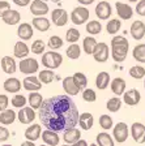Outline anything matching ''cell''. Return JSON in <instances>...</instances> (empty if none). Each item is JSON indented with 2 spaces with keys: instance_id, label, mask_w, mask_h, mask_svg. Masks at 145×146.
Here are the masks:
<instances>
[{
  "instance_id": "cell-25",
  "label": "cell",
  "mask_w": 145,
  "mask_h": 146,
  "mask_svg": "<svg viewBox=\"0 0 145 146\" xmlns=\"http://www.w3.org/2000/svg\"><path fill=\"white\" fill-rule=\"evenodd\" d=\"M29 52H30V48L27 47V44L22 40H18L15 44V50H13V55H15L17 59H24L29 56Z\"/></svg>"
},
{
  "instance_id": "cell-1",
  "label": "cell",
  "mask_w": 145,
  "mask_h": 146,
  "mask_svg": "<svg viewBox=\"0 0 145 146\" xmlns=\"http://www.w3.org/2000/svg\"><path fill=\"white\" fill-rule=\"evenodd\" d=\"M38 110L41 123L51 131L63 132L76 127L79 123V110L68 94L45 99Z\"/></svg>"
},
{
  "instance_id": "cell-33",
  "label": "cell",
  "mask_w": 145,
  "mask_h": 146,
  "mask_svg": "<svg viewBox=\"0 0 145 146\" xmlns=\"http://www.w3.org/2000/svg\"><path fill=\"white\" fill-rule=\"evenodd\" d=\"M96 141L98 146H114V140L109 133H105V132L97 134Z\"/></svg>"
},
{
  "instance_id": "cell-23",
  "label": "cell",
  "mask_w": 145,
  "mask_h": 146,
  "mask_svg": "<svg viewBox=\"0 0 145 146\" xmlns=\"http://www.w3.org/2000/svg\"><path fill=\"white\" fill-rule=\"evenodd\" d=\"M110 88H111V91L115 95L120 97L126 91V81L120 77H115L112 81H110Z\"/></svg>"
},
{
  "instance_id": "cell-41",
  "label": "cell",
  "mask_w": 145,
  "mask_h": 146,
  "mask_svg": "<svg viewBox=\"0 0 145 146\" xmlns=\"http://www.w3.org/2000/svg\"><path fill=\"white\" fill-rule=\"evenodd\" d=\"M130 76L135 80H141L145 77V68L141 65H133L130 69Z\"/></svg>"
},
{
  "instance_id": "cell-48",
  "label": "cell",
  "mask_w": 145,
  "mask_h": 146,
  "mask_svg": "<svg viewBox=\"0 0 145 146\" xmlns=\"http://www.w3.org/2000/svg\"><path fill=\"white\" fill-rule=\"evenodd\" d=\"M136 13L145 17V0H139L136 4Z\"/></svg>"
},
{
  "instance_id": "cell-15",
  "label": "cell",
  "mask_w": 145,
  "mask_h": 146,
  "mask_svg": "<svg viewBox=\"0 0 145 146\" xmlns=\"http://www.w3.org/2000/svg\"><path fill=\"white\" fill-rule=\"evenodd\" d=\"M111 13H112V8H111V5H110V3H107V1H101V3L97 4L96 15L100 20H109Z\"/></svg>"
},
{
  "instance_id": "cell-17",
  "label": "cell",
  "mask_w": 145,
  "mask_h": 146,
  "mask_svg": "<svg viewBox=\"0 0 145 146\" xmlns=\"http://www.w3.org/2000/svg\"><path fill=\"white\" fill-rule=\"evenodd\" d=\"M130 33L135 40H141L145 36V24L142 21H140V20H136L131 25Z\"/></svg>"
},
{
  "instance_id": "cell-29",
  "label": "cell",
  "mask_w": 145,
  "mask_h": 146,
  "mask_svg": "<svg viewBox=\"0 0 145 146\" xmlns=\"http://www.w3.org/2000/svg\"><path fill=\"white\" fill-rule=\"evenodd\" d=\"M16 116H17V113H16L13 110L5 108L0 112V123L3 125H11L15 123Z\"/></svg>"
},
{
  "instance_id": "cell-4",
  "label": "cell",
  "mask_w": 145,
  "mask_h": 146,
  "mask_svg": "<svg viewBox=\"0 0 145 146\" xmlns=\"http://www.w3.org/2000/svg\"><path fill=\"white\" fill-rule=\"evenodd\" d=\"M18 69L24 74H33V73L38 72L39 64L34 58H24L18 64Z\"/></svg>"
},
{
  "instance_id": "cell-53",
  "label": "cell",
  "mask_w": 145,
  "mask_h": 146,
  "mask_svg": "<svg viewBox=\"0 0 145 146\" xmlns=\"http://www.w3.org/2000/svg\"><path fill=\"white\" fill-rule=\"evenodd\" d=\"M81 5H89V4H93L94 0H77Z\"/></svg>"
},
{
  "instance_id": "cell-24",
  "label": "cell",
  "mask_w": 145,
  "mask_h": 146,
  "mask_svg": "<svg viewBox=\"0 0 145 146\" xmlns=\"http://www.w3.org/2000/svg\"><path fill=\"white\" fill-rule=\"evenodd\" d=\"M4 90L8 93H18L21 90V82L16 77H9L4 81Z\"/></svg>"
},
{
  "instance_id": "cell-5",
  "label": "cell",
  "mask_w": 145,
  "mask_h": 146,
  "mask_svg": "<svg viewBox=\"0 0 145 146\" xmlns=\"http://www.w3.org/2000/svg\"><path fill=\"white\" fill-rule=\"evenodd\" d=\"M128 134H130V128L126 123H118L115 124V127L112 128V136L115 138V142L123 143L127 141Z\"/></svg>"
},
{
  "instance_id": "cell-39",
  "label": "cell",
  "mask_w": 145,
  "mask_h": 146,
  "mask_svg": "<svg viewBox=\"0 0 145 146\" xmlns=\"http://www.w3.org/2000/svg\"><path fill=\"white\" fill-rule=\"evenodd\" d=\"M120 107H122V100H120V98H118V95L109 99L107 103H106V108L109 110L110 112H118L119 110H120Z\"/></svg>"
},
{
  "instance_id": "cell-12",
  "label": "cell",
  "mask_w": 145,
  "mask_h": 146,
  "mask_svg": "<svg viewBox=\"0 0 145 146\" xmlns=\"http://www.w3.org/2000/svg\"><path fill=\"white\" fill-rule=\"evenodd\" d=\"M17 119L21 124H30L35 119V112H34V108L31 107H21L20 112L17 113Z\"/></svg>"
},
{
  "instance_id": "cell-31",
  "label": "cell",
  "mask_w": 145,
  "mask_h": 146,
  "mask_svg": "<svg viewBox=\"0 0 145 146\" xmlns=\"http://www.w3.org/2000/svg\"><path fill=\"white\" fill-rule=\"evenodd\" d=\"M27 102H29V104H30L31 108L38 110L41 107V104H42V102H43V97L38 93V91H30V95H29V98H27Z\"/></svg>"
},
{
  "instance_id": "cell-9",
  "label": "cell",
  "mask_w": 145,
  "mask_h": 146,
  "mask_svg": "<svg viewBox=\"0 0 145 146\" xmlns=\"http://www.w3.org/2000/svg\"><path fill=\"white\" fill-rule=\"evenodd\" d=\"M115 8H116V13L122 20H131L133 17V9L130 4L122 3V1H116L115 3Z\"/></svg>"
},
{
  "instance_id": "cell-37",
  "label": "cell",
  "mask_w": 145,
  "mask_h": 146,
  "mask_svg": "<svg viewBox=\"0 0 145 146\" xmlns=\"http://www.w3.org/2000/svg\"><path fill=\"white\" fill-rule=\"evenodd\" d=\"M86 31L88 34H92V35H97L102 31V25H101L100 21H96V20H92L86 24Z\"/></svg>"
},
{
  "instance_id": "cell-2",
  "label": "cell",
  "mask_w": 145,
  "mask_h": 146,
  "mask_svg": "<svg viewBox=\"0 0 145 146\" xmlns=\"http://www.w3.org/2000/svg\"><path fill=\"white\" fill-rule=\"evenodd\" d=\"M130 43L123 35H115L111 39V58L116 63H122L127 59Z\"/></svg>"
},
{
  "instance_id": "cell-26",
  "label": "cell",
  "mask_w": 145,
  "mask_h": 146,
  "mask_svg": "<svg viewBox=\"0 0 145 146\" xmlns=\"http://www.w3.org/2000/svg\"><path fill=\"white\" fill-rule=\"evenodd\" d=\"M41 133H42V128L39 124H31L29 128H26L25 131V138L29 141H37L39 138Z\"/></svg>"
},
{
  "instance_id": "cell-20",
  "label": "cell",
  "mask_w": 145,
  "mask_h": 146,
  "mask_svg": "<svg viewBox=\"0 0 145 146\" xmlns=\"http://www.w3.org/2000/svg\"><path fill=\"white\" fill-rule=\"evenodd\" d=\"M42 141L46 143V145L56 146V145H59V142H60V138L57 136V132L46 128V131L42 132Z\"/></svg>"
},
{
  "instance_id": "cell-52",
  "label": "cell",
  "mask_w": 145,
  "mask_h": 146,
  "mask_svg": "<svg viewBox=\"0 0 145 146\" xmlns=\"http://www.w3.org/2000/svg\"><path fill=\"white\" fill-rule=\"evenodd\" d=\"M12 1L18 7H26L30 3V0H12Z\"/></svg>"
},
{
  "instance_id": "cell-38",
  "label": "cell",
  "mask_w": 145,
  "mask_h": 146,
  "mask_svg": "<svg viewBox=\"0 0 145 146\" xmlns=\"http://www.w3.org/2000/svg\"><path fill=\"white\" fill-rule=\"evenodd\" d=\"M38 78L42 84H51L55 78V74L52 72V69H45V70H41L39 74H38Z\"/></svg>"
},
{
  "instance_id": "cell-22",
  "label": "cell",
  "mask_w": 145,
  "mask_h": 146,
  "mask_svg": "<svg viewBox=\"0 0 145 146\" xmlns=\"http://www.w3.org/2000/svg\"><path fill=\"white\" fill-rule=\"evenodd\" d=\"M17 35L21 38L22 40H29L31 39V36L34 35V31H33V26L27 22H24V24H20L17 29Z\"/></svg>"
},
{
  "instance_id": "cell-40",
  "label": "cell",
  "mask_w": 145,
  "mask_h": 146,
  "mask_svg": "<svg viewBox=\"0 0 145 146\" xmlns=\"http://www.w3.org/2000/svg\"><path fill=\"white\" fill-rule=\"evenodd\" d=\"M72 77H73V80H75L76 85L80 88V90H84V89L88 86V78H86V76H85L84 73L76 72Z\"/></svg>"
},
{
  "instance_id": "cell-10",
  "label": "cell",
  "mask_w": 145,
  "mask_h": 146,
  "mask_svg": "<svg viewBox=\"0 0 145 146\" xmlns=\"http://www.w3.org/2000/svg\"><path fill=\"white\" fill-rule=\"evenodd\" d=\"M51 21L56 26H64L68 22V13L61 8H56L51 12Z\"/></svg>"
},
{
  "instance_id": "cell-35",
  "label": "cell",
  "mask_w": 145,
  "mask_h": 146,
  "mask_svg": "<svg viewBox=\"0 0 145 146\" xmlns=\"http://www.w3.org/2000/svg\"><path fill=\"white\" fill-rule=\"evenodd\" d=\"M120 27H122L120 20H118V18H112V20H110V21L106 24V31H107L109 34L115 35V34H118V31L120 30Z\"/></svg>"
},
{
  "instance_id": "cell-43",
  "label": "cell",
  "mask_w": 145,
  "mask_h": 146,
  "mask_svg": "<svg viewBox=\"0 0 145 146\" xmlns=\"http://www.w3.org/2000/svg\"><path fill=\"white\" fill-rule=\"evenodd\" d=\"M98 123H100L101 128H103L105 131H107V129H111L112 125H114V121H112L111 116L105 115V113L100 116V120H98Z\"/></svg>"
},
{
  "instance_id": "cell-36",
  "label": "cell",
  "mask_w": 145,
  "mask_h": 146,
  "mask_svg": "<svg viewBox=\"0 0 145 146\" xmlns=\"http://www.w3.org/2000/svg\"><path fill=\"white\" fill-rule=\"evenodd\" d=\"M96 44H97V40L94 36H85L84 40H82V48H84V52L86 55H92Z\"/></svg>"
},
{
  "instance_id": "cell-7",
  "label": "cell",
  "mask_w": 145,
  "mask_h": 146,
  "mask_svg": "<svg viewBox=\"0 0 145 146\" xmlns=\"http://www.w3.org/2000/svg\"><path fill=\"white\" fill-rule=\"evenodd\" d=\"M89 9L85 7H76L71 13V20L75 25H82L89 20Z\"/></svg>"
},
{
  "instance_id": "cell-21",
  "label": "cell",
  "mask_w": 145,
  "mask_h": 146,
  "mask_svg": "<svg viewBox=\"0 0 145 146\" xmlns=\"http://www.w3.org/2000/svg\"><path fill=\"white\" fill-rule=\"evenodd\" d=\"M1 18H3V21L5 22L7 25H11V26H12V25H16V24L20 22V20H21V15H20V12L16 11V9L9 8L8 11L1 16Z\"/></svg>"
},
{
  "instance_id": "cell-45",
  "label": "cell",
  "mask_w": 145,
  "mask_h": 146,
  "mask_svg": "<svg viewBox=\"0 0 145 146\" xmlns=\"http://www.w3.org/2000/svg\"><path fill=\"white\" fill-rule=\"evenodd\" d=\"M48 47L51 50H59L60 47H63V39L57 35H52L50 39H48Z\"/></svg>"
},
{
  "instance_id": "cell-13",
  "label": "cell",
  "mask_w": 145,
  "mask_h": 146,
  "mask_svg": "<svg viewBox=\"0 0 145 146\" xmlns=\"http://www.w3.org/2000/svg\"><path fill=\"white\" fill-rule=\"evenodd\" d=\"M81 138V131L77 129L76 127L73 128H68L64 131V134H63V140L65 143L68 145H75L77 141Z\"/></svg>"
},
{
  "instance_id": "cell-3",
  "label": "cell",
  "mask_w": 145,
  "mask_h": 146,
  "mask_svg": "<svg viewBox=\"0 0 145 146\" xmlns=\"http://www.w3.org/2000/svg\"><path fill=\"white\" fill-rule=\"evenodd\" d=\"M61 63H63V56L59 52H55L54 50L43 54L42 56V65L48 69H56L61 65Z\"/></svg>"
},
{
  "instance_id": "cell-14",
  "label": "cell",
  "mask_w": 145,
  "mask_h": 146,
  "mask_svg": "<svg viewBox=\"0 0 145 146\" xmlns=\"http://www.w3.org/2000/svg\"><path fill=\"white\" fill-rule=\"evenodd\" d=\"M50 8H48L47 3H45L43 0H33L30 4V13L34 16H45L48 13Z\"/></svg>"
},
{
  "instance_id": "cell-11",
  "label": "cell",
  "mask_w": 145,
  "mask_h": 146,
  "mask_svg": "<svg viewBox=\"0 0 145 146\" xmlns=\"http://www.w3.org/2000/svg\"><path fill=\"white\" fill-rule=\"evenodd\" d=\"M140 99H141V94L137 89H131L123 93V100L127 106H136L140 103Z\"/></svg>"
},
{
  "instance_id": "cell-55",
  "label": "cell",
  "mask_w": 145,
  "mask_h": 146,
  "mask_svg": "<svg viewBox=\"0 0 145 146\" xmlns=\"http://www.w3.org/2000/svg\"><path fill=\"white\" fill-rule=\"evenodd\" d=\"M128 1H131V3H137L139 0H128Z\"/></svg>"
},
{
  "instance_id": "cell-57",
  "label": "cell",
  "mask_w": 145,
  "mask_h": 146,
  "mask_svg": "<svg viewBox=\"0 0 145 146\" xmlns=\"http://www.w3.org/2000/svg\"><path fill=\"white\" fill-rule=\"evenodd\" d=\"M144 89H145V80H144Z\"/></svg>"
},
{
  "instance_id": "cell-49",
  "label": "cell",
  "mask_w": 145,
  "mask_h": 146,
  "mask_svg": "<svg viewBox=\"0 0 145 146\" xmlns=\"http://www.w3.org/2000/svg\"><path fill=\"white\" fill-rule=\"evenodd\" d=\"M8 104H9V99L7 95L4 94H0V112L3 111V110L8 108Z\"/></svg>"
},
{
  "instance_id": "cell-28",
  "label": "cell",
  "mask_w": 145,
  "mask_h": 146,
  "mask_svg": "<svg viewBox=\"0 0 145 146\" xmlns=\"http://www.w3.org/2000/svg\"><path fill=\"white\" fill-rule=\"evenodd\" d=\"M31 25H33V27H35L37 30L39 31H47L50 29V26H51L50 21L46 17H43V16H35L33 18V21H31Z\"/></svg>"
},
{
  "instance_id": "cell-44",
  "label": "cell",
  "mask_w": 145,
  "mask_h": 146,
  "mask_svg": "<svg viewBox=\"0 0 145 146\" xmlns=\"http://www.w3.org/2000/svg\"><path fill=\"white\" fill-rule=\"evenodd\" d=\"M45 42H43L42 39H35L33 42V44H31V52L35 55H41L45 52Z\"/></svg>"
},
{
  "instance_id": "cell-8",
  "label": "cell",
  "mask_w": 145,
  "mask_h": 146,
  "mask_svg": "<svg viewBox=\"0 0 145 146\" xmlns=\"http://www.w3.org/2000/svg\"><path fill=\"white\" fill-rule=\"evenodd\" d=\"M131 136L136 143H144L145 142V125L142 123H133L131 125Z\"/></svg>"
},
{
  "instance_id": "cell-50",
  "label": "cell",
  "mask_w": 145,
  "mask_h": 146,
  "mask_svg": "<svg viewBox=\"0 0 145 146\" xmlns=\"http://www.w3.org/2000/svg\"><path fill=\"white\" fill-rule=\"evenodd\" d=\"M9 138V131L5 127H0V142H5Z\"/></svg>"
},
{
  "instance_id": "cell-32",
  "label": "cell",
  "mask_w": 145,
  "mask_h": 146,
  "mask_svg": "<svg viewBox=\"0 0 145 146\" xmlns=\"http://www.w3.org/2000/svg\"><path fill=\"white\" fill-rule=\"evenodd\" d=\"M65 55L71 60H76V59L80 58V55H81V47L79 44H76V43H71L68 46V48L65 50Z\"/></svg>"
},
{
  "instance_id": "cell-27",
  "label": "cell",
  "mask_w": 145,
  "mask_h": 146,
  "mask_svg": "<svg viewBox=\"0 0 145 146\" xmlns=\"http://www.w3.org/2000/svg\"><path fill=\"white\" fill-rule=\"evenodd\" d=\"M77 124L84 129V131H89L94 124V117L90 112H84L79 115V123Z\"/></svg>"
},
{
  "instance_id": "cell-34",
  "label": "cell",
  "mask_w": 145,
  "mask_h": 146,
  "mask_svg": "<svg viewBox=\"0 0 145 146\" xmlns=\"http://www.w3.org/2000/svg\"><path fill=\"white\" fill-rule=\"evenodd\" d=\"M133 59L139 63H145V43L141 44H136L132 51Z\"/></svg>"
},
{
  "instance_id": "cell-6",
  "label": "cell",
  "mask_w": 145,
  "mask_h": 146,
  "mask_svg": "<svg viewBox=\"0 0 145 146\" xmlns=\"http://www.w3.org/2000/svg\"><path fill=\"white\" fill-rule=\"evenodd\" d=\"M92 55H93V58L96 61H98V63H105V61H107L109 55H110L109 46L106 44V43H97V44L94 46Z\"/></svg>"
},
{
  "instance_id": "cell-16",
  "label": "cell",
  "mask_w": 145,
  "mask_h": 146,
  "mask_svg": "<svg viewBox=\"0 0 145 146\" xmlns=\"http://www.w3.org/2000/svg\"><path fill=\"white\" fill-rule=\"evenodd\" d=\"M22 88L27 91H38L42 89V82L35 76H27L22 81Z\"/></svg>"
},
{
  "instance_id": "cell-47",
  "label": "cell",
  "mask_w": 145,
  "mask_h": 146,
  "mask_svg": "<svg viewBox=\"0 0 145 146\" xmlns=\"http://www.w3.org/2000/svg\"><path fill=\"white\" fill-rule=\"evenodd\" d=\"M11 103H12L13 107H17V108H21L26 104V98L22 94H16L15 97L11 99Z\"/></svg>"
},
{
  "instance_id": "cell-46",
  "label": "cell",
  "mask_w": 145,
  "mask_h": 146,
  "mask_svg": "<svg viewBox=\"0 0 145 146\" xmlns=\"http://www.w3.org/2000/svg\"><path fill=\"white\" fill-rule=\"evenodd\" d=\"M82 99H84L85 102H89V103L96 102V99H97L96 91H94L93 89H86L85 88L84 90H82Z\"/></svg>"
},
{
  "instance_id": "cell-18",
  "label": "cell",
  "mask_w": 145,
  "mask_h": 146,
  "mask_svg": "<svg viewBox=\"0 0 145 146\" xmlns=\"http://www.w3.org/2000/svg\"><path fill=\"white\" fill-rule=\"evenodd\" d=\"M63 89L69 97H75V95H77L80 91H81L79 86L76 85V82L72 76H67L63 80Z\"/></svg>"
},
{
  "instance_id": "cell-19",
  "label": "cell",
  "mask_w": 145,
  "mask_h": 146,
  "mask_svg": "<svg viewBox=\"0 0 145 146\" xmlns=\"http://www.w3.org/2000/svg\"><path fill=\"white\" fill-rule=\"evenodd\" d=\"M0 67H1L4 73H7V74H13V73L16 72V69H17V64H16V60L13 58H11V56H4V58H1V60H0Z\"/></svg>"
},
{
  "instance_id": "cell-42",
  "label": "cell",
  "mask_w": 145,
  "mask_h": 146,
  "mask_svg": "<svg viewBox=\"0 0 145 146\" xmlns=\"http://www.w3.org/2000/svg\"><path fill=\"white\" fill-rule=\"evenodd\" d=\"M80 39V31L77 30V29H75V27H71V29H68L65 33V40L69 43H76L77 40Z\"/></svg>"
},
{
  "instance_id": "cell-30",
  "label": "cell",
  "mask_w": 145,
  "mask_h": 146,
  "mask_svg": "<svg viewBox=\"0 0 145 146\" xmlns=\"http://www.w3.org/2000/svg\"><path fill=\"white\" fill-rule=\"evenodd\" d=\"M110 74L107 72H100L96 77V86L100 90H105L110 85Z\"/></svg>"
},
{
  "instance_id": "cell-54",
  "label": "cell",
  "mask_w": 145,
  "mask_h": 146,
  "mask_svg": "<svg viewBox=\"0 0 145 146\" xmlns=\"http://www.w3.org/2000/svg\"><path fill=\"white\" fill-rule=\"evenodd\" d=\"M75 145H79V146H86V145H88V143H86V141H82L81 138H80V140L77 141V142H76Z\"/></svg>"
},
{
  "instance_id": "cell-56",
  "label": "cell",
  "mask_w": 145,
  "mask_h": 146,
  "mask_svg": "<svg viewBox=\"0 0 145 146\" xmlns=\"http://www.w3.org/2000/svg\"><path fill=\"white\" fill-rule=\"evenodd\" d=\"M51 1H55V3H60L61 0H51Z\"/></svg>"
},
{
  "instance_id": "cell-51",
  "label": "cell",
  "mask_w": 145,
  "mask_h": 146,
  "mask_svg": "<svg viewBox=\"0 0 145 146\" xmlns=\"http://www.w3.org/2000/svg\"><path fill=\"white\" fill-rule=\"evenodd\" d=\"M9 8H11V4H9L8 1H0V17H1Z\"/></svg>"
}]
</instances>
